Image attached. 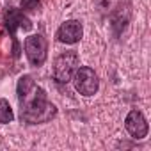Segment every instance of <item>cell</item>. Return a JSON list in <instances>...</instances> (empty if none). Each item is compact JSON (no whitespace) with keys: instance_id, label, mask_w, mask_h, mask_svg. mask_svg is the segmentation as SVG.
<instances>
[{"instance_id":"obj_1","label":"cell","mask_w":151,"mask_h":151,"mask_svg":"<svg viewBox=\"0 0 151 151\" xmlns=\"http://www.w3.org/2000/svg\"><path fill=\"white\" fill-rule=\"evenodd\" d=\"M16 96L20 103V119L27 124L48 123L57 116V107L48 101L46 93L34 82L30 75H23L16 86Z\"/></svg>"},{"instance_id":"obj_2","label":"cell","mask_w":151,"mask_h":151,"mask_svg":"<svg viewBox=\"0 0 151 151\" xmlns=\"http://www.w3.org/2000/svg\"><path fill=\"white\" fill-rule=\"evenodd\" d=\"M80 66V57L75 50L62 52L53 62V80L57 84H68L73 73Z\"/></svg>"},{"instance_id":"obj_3","label":"cell","mask_w":151,"mask_h":151,"mask_svg":"<svg viewBox=\"0 0 151 151\" xmlns=\"http://www.w3.org/2000/svg\"><path fill=\"white\" fill-rule=\"evenodd\" d=\"M71 80H73V84H75L77 93H80V94H84V96H93V94L98 93V87H100L98 75H96L94 69L89 68V66H78L77 71L73 73Z\"/></svg>"},{"instance_id":"obj_4","label":"cell","mask_w":151,"mask_h":151,"mask_svg":"<svg viewBox=\"0 0 151 151\" xmlns=\"http://www.w3.org/2000/svg\"><path fill=\"white\" fill-rule=\"evenodd\" d=\"M23 48H25V53H27L30 66L41 68L45 64L46 55H48V43L41 34H32V36L25 37Z\"/></svg>"},{"instance_id":"obj_5","label":"cell","mask_w":151,"mask_h":151,"mask_svg":"<svg viewBox=\"0 0 151 151\" xmlns=\"http://www.w3.org/2000/svg\"><path fill=\"white\" fill-rule=\"evenodd\" d=\"M4 23H6V27H7V30H9V34H11V37H13V41H14V48H13V52H14V57H18V41H16V30H30L32 29V22L23 14V11L22 9H14V7H11V9H7L6 11V16H4Z\"/></svg>"},{"instance_id":"obj_6","label":"cell","mask_w":151,"mask_h":151,"mask_svg":"<svg viewBox=\"0 0 151 151\" xmlns=\"http://www.w3.org/2000/svg\"><path fill=\"white\" fill-rule=\"evenodd\" d=\"M57 39L64 45H75L78 43L84 36V29H82V23L78 20H68L64 22L59 29H57Z\"/></svg>"},{"instance_id":"obj_7","label":"cell","mask_w":151,"mask_h":151,"mask_svg":"<svg viewBox=\"0 0 151 151\" xmlns=\"http://www.w3.org/2000/svg\"><path fill=\"white\" fill-rule=\"evenodd\" d=\"M124 126L133 139H144L149 132V124H147L144 114L140 110H135V109L128 112V116L124 119Z\"/></svg>"},{"instance_id":"obj_8","label":"cell","mask_w":151,"mask_h":151,"mask_svg":"<svg viewBox=\"0 0 151 151\" xmlns=\"http://www.w3.org/2000/svg\"><path fill=\"white\" fill-rule=\"evenodd\" d=\"M128 20H130V6L126 4L123 7V4H121L114 11V14H112V29H114V34L116 36H121V32L128 25Z\"/></svg>"},{"instance_id":"obj_9","label":"cell","mask_w":151,"mask_h":151,"mask_svg":"<svg viewBox=\"0 0 151 151\" xmlns=\"http://www.w3.org/2000/svg\"><path fill=\"white\" fill-rule=\"evenodd\" d=\"M13 119H14V112H13L9 101L4 100V98H0V124H7Z\"/></svg>"},{"instance_id":"obj_10","label":"cell","mask_w":151,"mask_h":151,"mask_svg":"<svg viewBox=\"0 0 151 151\" xmlns=\"http://www.w3.org/2000/svg\"><path fill=\"white\" fill-rule=\"evenodd\" d=\"M41 0H22V9L23 11H39Z\"/></svg>"}]
</instances>
